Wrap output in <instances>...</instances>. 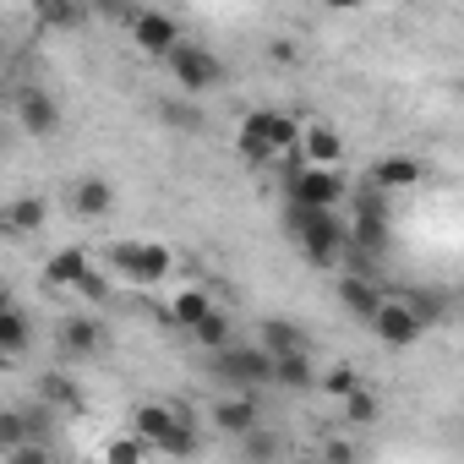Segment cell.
Here are the masks:
<instances>
[{
  "label": "cell",
  "mask_w": 464,
  "mask_h": 464,
  "mask_svg": "<svg viewBox=\"0 0 464 464\" xmlns=\"http://www.w3.org/2000/svg\"><path fill=\"white\" fill-rule=\"evenodd\" d=\"M180 415H186V404H180V399H142V404L131 410V426H126V431H131V437H142V442L159 453V448L169 442V431L180 426Z\"/></svg>",
  "instance_id": "obj_11"
},
{
  "label": "cell",
  "mask_w": 464,
  "mask_h": 464,
  "mask_svg": "<svg viewBox=\"0 0 464 464\" xmlns=\"http://www.w3.org/2000/svg\"><path fill=\"white\" fill-rule=\"evenodd\" d=\"M393 295H399V301H404V306H410V312L426 323V328H437L442 317H453V312H459V306H453V290H431V285H399Z\"/></svg>",
  "instance_id": "obj_20"
},
{
  "label": "cell",
  "mask_w": 464,
  "mask_h": 464,
  "mask_svg": "<svg viewBox=\"0 0 464 464\" xmlns=\"http://www.w3.org/2000/svg\"><path fill=\"white\" fill-rule=\"evenodd\" d=\"M34 350V317L17 306V301H6L0 306V355L6 361H23Z\"/></svg>",
  "instance_id": "obj_22"
},
{
  "label": "cell",
  "mask_w": 464,
  "mask_h": 464,
  "mask_svg": "<svg viewBox=\"0 0 464 464\" xmlns=\"http://www.w3.org/2000/svg\"><path fill=\"white\" fill-rule=\"evenodd\" d=\"M131 50L137 55H148V61H169L180 44H186V34H180V23H175V12H159V6H142L137 17H131Z\"/></svg>",
  "instance_id": "obj_7"
},
{
  "label": "cell",
  "mask_w": 464,
  "mask_h": 464,
  "mask_svg": "<svg viewBox=\"0 0 464 464\" xmlns=\"http://www.w3.org/2000/svg\"><path fill=\"white\" fill-rule=\"evenodd\" d=\"M148 442L142 437H131V431H115L110 442H104V453H99V464H148Z\"/></svg>",
  "instance_id": "obj_31"
},
{
  "label": "cell",
  "mask_w": 464,
  "mask_h": 464,
  "mask_svg": "<svg viewBox=\"0 0 464 464\" xmlns=\"http://www.w3.org/2000/svg\"><path fill=\"white\" fill-rule=\"evenodd\" d=\"M268 61H274V66H295V61H301V44H295V39H274V44H268Z\"/></svg>",
  "instance_id": "obj_37"
},
{
  "label": "cell",
  "mask_w": 464,
  "mask_h": 464,
  "mask_svg": "<svg viewBox=\"0 0 464 464\" xmlns=\"http://www.w3.org/2000/svg\"><path fill=\"white\" fill-rule=\"evenodd\" d=\"M339 306L355 317V323H377V312L388 306V290H382V279L377 274H339Z\"/></svg>",
  "instance_id": "obj_12"
},
{
  "label": "cell",
  "mask_w": 464,
  "mask_h": 464,
  "mask_svg": "<svg viewBox=\"0 0 464 464\" xmlns=\"http://www.w3.org/2000/svg\"><path fill=\"white\" fill-rule=\"evenodd\" d=\"M301 164H306V169H339V164H344V137H339V126H328V121H306Z\"/></svg>",
  "instance_id": "obj_17"
},
{
  "label": "cell",
  "mask_w": 464,
  "mask_h": 464,
  "mask_svg": "<svg viewBox=\"0 0 464 464\" xmlns=\"http://www.w3.org/2000/svg\"><path fill=\"white\" fill-rule=\"evenodd\" d=\"M44 218H50V208H44V197H12L6 208H0V229H6L12 241H28V236H39L44 229Z\"/></svg>",
  "instance_id": "obj_19"
},
{
  "label": "cell",
  "mask_w": 464,
  "mask_h": 464,
  "mask_svg": "<svg viewBox=\"0 0 464 464\" xmlns=\"http://www.w3.org/2000/svg\"><path fill=\"white\" fill-rule=\"evenodd\" d=\"M12 121H17L23 137L50 142V137H61L66 110H61V99H55L50 88H17V99H12Z\"/></svg>",
  "instance_id": "obj_8"
},
{
  "label": "cell",
  "mask_w": 464,
  "mask_h": 464,
  "mask_svg": "<svg viewBox=\"0 0 464 464\" xmlns=\"http://www.w3.org/2000/svg\"><path fill=\"white\" fill-rule=\"evenodd\" d=\"M339 410H344V431H361V426H377V415H382V399H377L372 388H361V393H350Z\"/></svg>",
  "instance_id": "obj_29"
},
{
  "label": "cell",
  "mask_w": 464,
  "mask_h": 464,
  "mask_svg": "<svg viewBox=\"0 0 464 464\" xmlns=\"http://www.w3.org/2000/svg\"><path fill=\"white\" fill-rule=\"evenodd\" d=\"M213 312H218V301H213V295H208L202 285H180V290H175V295L164 301V312H159V317H164L169 328L191 334V328H197V323H208Z\"/></svg>",
  "instance_id": "obj_16"
},
{
  "label": "cell",
  "mask_w": 464,
  "mask_h": 464,
  "mask_svg": "<svg viewBox=\"0 0 464 464\" xmlns=\"http://www.w3.org/2000/svg\"><path fill=\"white\" fill-rule=\"evenodd\" d=\"M34 23H39V28H50V34H66V28H82V23H88V12H82V6H72V0H39V6H34Z\"/></svg>",
  "instance_id": "obj_26"
},
{
  "label": "cell",
  "mask_w": 464,
  "mask_h": 464,
  "mask_svg": "<svg viewBox=\"0 0 464 464\" xmlns=\"http://www.w3.org/2000/svg\"><path fill=\"white\" fill-rule=\"evenodd\" d=\"M0 464H55V453H50V442H28V448L0 453Z\"/></svg>",
  "instance_id": "obj_36"
},
{
  "label": "cell",
  "mask_w": 464,
  "mask_h": 464,
  "mask_svg": "<svg viewBox=\"0 0 464 464\" xmlns=\"http://www.w3.org/2000/svg\"><path fill=\"white\" fill-rule=\"evenodd\" d=\"M274 355L263 344H229L224 355H208V372L224 393H263L274 388Z\"/></svg>",
  "instance_id": "obj_4"
},
{
  "label": "cell",
  "mask_w": 464,
  "mask_h": 464,
  "mask_svg": "<svg viewBox=\"0 0 464 464\" xmlns=\"http://www.w3.org/2000/svg\"><path fill=\"white\" fill-rule=\"evenodd\" d=\"M241 459H246V464H285V437L263 426V431H252V437L241 442Z\"/></svg>",
  "instance_id": "obj_30"
},
{
  "label": "cell",
  "mask_w": 464,
  "mask_h": 464,
  "mask_svg": "<svg viewBox=\"0 0 464 464\" xmlns=\"http://www.w3.org/2000/svg\"><path fill=\"white\" fill-rule=\"evenodd\" d=\"M301 137H306V121H295V115H285V110H246L241 126H236V148H241V159L257 164V169L274 164V159H285V153L301 159Z\"/></svg>",
  "instance_id": "obj_2"
},
{
  "label": "cell",
  "mask_w": 464,
  "mask_h": 464,
  "mask_svg": "<svg viewBox=\"0 0 464 464\" xmlns=\"http://www.w3.org/2000/svg\"><path fill=\"white\" fill-rule=\"evenodd\" d=\"M252 344H263L274 361H290V355H306V350H312L306 328H301V323H290V317H263Z\"/></svg>",
  "instance_id": "obj_18"
},
{
  "label": "cell",
  "mask_w": 464,
  "mask_h": 464,
  "mask_svg": "<svg viewBox=\"0 0 464 464\" xmlns=\"http://www.w3.org/2000/svg\"><path fill=\"white\" fill-rule=\"evenodd\" d=\"M285 464H323V459H317V453H290Z\"/></svg>",
  "instance_id": "obj_38"
},
{
  "label": "cell",
  "mask_w": 464,
  "mask_h": 464,
  "mask_svg": "<svg viewBox=\"0 0 464 464\" xmlns=\"http://www.w3.org/2000/svg\"><path fill=\"white\" fill-rule=\"evenodd\" d=\"M208 426H213L218 437L246 442L252 431H263V404H257V393H218V399L208 404Z\"/></svg>",
  "instance_id": "obj_9"
},
{
  "label": "cell",
  "mask_w": 464,
  "mask_h": 464,
  "mask_svg": "<svg viewBox=\"0 0 464 464\" xmlns=\"http://www.w3.org/2000/svg\"><path fill=\"white\" fill-rule=\"evenodd\" d=\"M104 268L137 290H153L175 274V252L164 241H115V246H104Z\"/></svg>",
  "instance_id": "obj_3"
},
{
  "label": "cell",
  "mask_w": 464,
  "mask_h": 464,
  "mask_svg": "<svg viewBox=\"0 0 464 464\" xmlns=\"http://www.w3.org/2000/svg\"><path fill=\"white\" fill-rule=\"evenodd\" d=\"M110 208H115L110 175H77V186H72V213H77V218H110Z\"/></svg>",
  "instance_id": "obj_21"
},
{
  "label": "cell",
  "mask_w": 464,
  "mask_h": 464,
  "mask_svg": "<svg viewBox=\"0 0 464 464\" xmlns=\"http://www.w3.org/2000/svg\"><path fill=\"white\" fill-rule=\"evenodd\" d=\"M372 334H377V339H382L388 350H415V344L426 339V323H420V317H415V312H410V306H404V301L393 295V290H388V306L377 312Z\"/></svg>",
  "instance_id": "obj_13"
},
{
  "label": "cell",
  "mask_w": 464,
  "mask_h": 464,
  "mask_svg": "<svg viewBox=\"0 0 464 464\" xmlns=\"http://www.w3.org/2000/svg\"><path fill=\"white\" fill-rule=\"evenodd\" d=\"M285 229L290 241L301 246V257L312 268H344V252H350V224L344 213H317V208H301V202H285Z\"/></svg>",
  "instance_id": "obj_1"
},
{
  "label": "cell",
  "mask_w": 464,
  "mask_h": 464,
  "mask_svg": "<svg viewBox=\"0 0 464 464\" xmlns=\"http://www.w3.org/2000/svg\"><path fill=\"white\" fill-rule=\"evenodd\" d=\"M159 453H164V459H197V453H202V431H197V420H191V410L180 415V426L169 431V442H164Z\"/></svg>",
  "instance_id": "obj_32"
},
{
  "label": "cell",
  "mask_w": 464,
  "mask_h": 464,
  "mask_svg": "<svg viewBox=\"0 0 464 464\" xmlns=\"http://www.w3.org/2000/svg\"><path fill=\"white\" fill-rule=\"evenodd\" d=\"M274 388H285V393H323V372H317L312 350L279 361V366H274Z\"/></svg>",
  "instance_id": "obj_24"
},
{
  "label": "cell",
  "mask_w": 464,
  "mask_h": 464,
  "mask_svg": "<svg viewBox=\"0 0 464 464\" xmlns=\"http://www.w3.org/2000/svg\"><path fill=\"white\" fill-rule=\"evenodd\" d=\"M350 180L339 175V169H306L301 159L290 164V175H285V202H301V208H317V213H339L344 202H350Z\"/></svg>",
  "instance_id": "obj_5"
},
{
  "label": "cell",
  "mask_w": 464,
  "mask_h": 464,
  "mask_svg": "<svg viewBox=\"0 0 464 464\" xmlns=\"http://www.w3.org/2000/svg\"><path fill=\"white\" fill-rule=\"evenodd\" d=\"M28 442H34L28 410H23V404H6V410H0V453H12V448H28Z\"/></svg>",
  "instance_id": "obj_28"
},
{
  "label": "cell",
  "mask_w": 464,
  "mask_h": 464,
  "mask_svg": "<svg viewBox=\"0 0 464 464\" xmlns=\"http://www.w3.org/2000/svg\"><path fill=\"white\" fill-rule=\"evenodd\" d=\"M55 350H61L66 361H99V355H104V323H99L93 312H72V317H61V328H55Z\"/></svg>",
  "instance_id": "obj_10"
},
{
  "label": "cell",
  "mask_w": 464,
  "mask_h": 464,
  "mask_svg": "<svg viewBox=\"0 0 464 464\" xmlns=\"http://www.w3.org/2000/svg\"><path fill=\"white\" fill-rule=\"evenodd\" d=\"M317 459H323V464H361V442H355V431H328Z\"/></svg>",
  "instance_id": "obj_33"
},
{
  "label": "cell",
  "mask_w": 464,
  "mask_h": 464,
  "mask_svg": "<svg viewBox=\"0 0 464 464\" xmlns=\"http://www.w3.org/2000/svg\"><path fill=\"white\" fill-rule=\"evenodd\" d=\"M99 268V257H88V246H61L44 257V285L61 290V295H77V285Z\"/></svg>",
  "instance_id": "obj_15"
},
{
  "label": "cell",
  "mask_w": 464,
  "mask_h": 464,
  "mask_svg": "<svg viewBox=\"0 0 464 464\" xmlns=\"http://www.w3.org/2000/svg\"><path fill=\"white\" fill-rule=\"evenodd\" d=\"M34 393H39V404H50V410H82V388H77V377L61 372V366H44V372L34 377Z\"/></svg>",
  "instance_id": "obj_23"
},
{
  "label": "cell",
  "mask_w": 464,
  "mask_h": 464,
  "mask_svg": "<svg viewBox=\"0 0 464 464\" xmlns=\"http://www.w3.org/2000/svg\"><path fill=\"white\" fill-rule=\"evenodd\" d=\"M186 339H191V344H197L202 355H224L229 344H241V339H236V323H229V312H224V306H218V312H213L208 323H197V328H191Z\"/></svg>",
  "instance_id": "obj_25"
},
{
  "label": "cell",
  "mask_w": 464,
  "mask_h": 464,
  "mask_svg": "<svg viewBox=\"0 0 464 464\" xmlns=\"http://www.w3.org/2000/svg\"><path fill=\"white\" fill-rule=\"evenodd\" d=\"M453 306H459V312H464V290H459V295H453Z\"/></svg>",
  "instance_id": "obj_39"
},
{
  "label": "cell",
  "mask_w": 464,
  "mask_h": 464,
  "mask_svg": "<svg viewBox=\"0 0 464 464\" xmlns=\"http://www.w3.org/2000/svg\"><path fill=\"white\" fill-rule=\"evenodd\" d=\"M164 72H169V82H175L180 99H202V93H213V88L224 82V61H218L208 44H191V39L164 61Z\"/></svg>",
  "instance_id": "obj_6"
},
{
  "label": "cell",
  "mask_w": 464,
  "mask_h": 464,
  "mask_svg": "<svg viewBox=\"0 0 464 464\" xmlns=\"http://www.w3.org/2000/svg\"><path fill=\"white\" fill-rule=\"evenodd\" d=\"M459 88H464V82H459Z\"/></svg>",
  "instance_id": "obj_40"
},
{
  "label": "cell",
  "mask_w": 464,
  "mask_h": 464,
  "mask_svg": "<svg viewBox=\"0 0 464 464\" xmlns=\"http://www.w3.org/2000/svg\"><path fill=\"white\" fill-rule=\"evenodd\" d=\"M420 180H426V164H420L415 153H382V159H372V169H366V186H377L382 197L415 191Z\"/></svg>",
  "instance_id": "obj_14"
},
{
  "label": "cell",
  "mask_w": 464,
  "mask_h": 464,
  "mask_svg": "<svg viewBox=\"0 0 464 464\" xmlns=\"http://www.w3.org/2000/svg\"><path fill=\"white\" fill-rule=\"evenodd\" d=\"M77 301H88V306H110V274H104V263L77 285Z\"/></svg>",
  "instance_id": "obj_35"
},
{
  "label": "cell",
  "mask_w": 464,
  "mask_h": 464,
  "mask_svg": "<svg viewBox=\"0 0 464 464\" xmlns=\"http://www.w3.org/2000/svg\"><path fill=\"white\" fill-rule=\"evenodd\" d=\"M159 121L169 126V131H186V137H197L208 121H202V110L191 104V99H159Z\"/></svg>",
  "instance_id": "obj_27"
},
{
  "label": "cell",
  "mask_w": 464,
  "mask_h": 464,
  "mask_svg": "<svg viewBox=\"0 0 464 464\" xmlns=\"http://www.w3.org/2000/svg\"><path fill=\"white\" fill-rule=\"evenodd\" d=\"M361 388H366V382H361V372H355V366H328V372H323V393H328V399H339V404H344L350 393H361Z\"/></svg>",
  "instance_id": "obj_34"
}]
</instances>
